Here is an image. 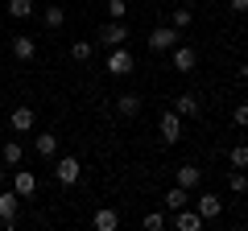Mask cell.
I'll use <instances>...</instances> for the list:
<instances>
[{
    "label": "cell",
    "instance_id": "cell-1",
    "mask_svg": "<svg viewBox=\"0 0 248 231\" xmlns=\"http://www.w3.org/2000/svg\"><path fill=\"white\" fill-rule=\"evenodd\" d=\"M54 178H58L62 186H75V182L83 178V165L75 157H54Z\"/></svg>",
    "mask_w": 248,
    "mask_h": 231
},
{
    "label": "cell",
    "instance_id": "cell-2",
    "mask_svg": "<svg viewBox=\"0 0 248 231\" xmlns=\"http://www.w3.org/2000/svg\"><path fill=\"white\" fill-rule=\"evenodd\" d=\"M17 206H21V194L17 190H0V223L4 227H17Z\"/></svg>",
    "mask_w": 248,
    "mask_h": 231
},
{
    "label": "cell",
    "instance_id": "cell-3",
    "mask_svg": "<svg viewBox=\"0 0 248 231\" xmlns=\"http://www.w3.org/2000/svg\"><path fill=\"white\" fill-rule=\"evenodd\" d=\"M161 141H166V144H178V141H182V116H178L174 112V107H170V112H161Z\"/></svg>",
    "mask_w": 248,
    "mask_h": 231
},
{
    "label": "cell",
    "instance_id": "cell-4",
    "mask_svg": "<svg viewBox=\"0 0 248 231\" xmlns=\"http://www.w3.org/2000/svg\"><path fill=\"white\" fill-rule=\"evenodd\" d=\"M99 42H104V45H124V42H128V25L108 17V25L99 29Z\"/></svg>",
    "mask_w": 248,
    "mask_h": 231
},
{
    "label": "cell",
    "instance_id": "cell-5",
    "mask_svg": "<svg viewBox=\"0 0 248 231\" xmlns=\"http://www.w3.org/2000/svg\"><path fill=\"white\" fill-rule=\"evenodd\" d=\"M195 211L203 215V223H211V219H219L223 198H219V194H199V198H195Z\"/></svg>",
    "mask_w": 248,
    "mask_h": 231
},
{
    "label": "cell",
    "instance_id": "cell-6",
    "mask_svg": "<svg viewBox=\"0 0 248 231\" xmlns=\"http://www.w3.org/2000/svg\"><path fill=\"white\" fill-rule=\"evenodd\" d=\"M108 74H133V54L112 45V54H108Z\"/></svg>",
    "mask_w": 248,
    "mask_h": 231
},
{
    "label": "cell",
    "instance_id": "cell-7",
    "mask_svg": "<svg viewBox=\"0 0 248 231\" xmlns=\"http://www.w3.org/2000/svg\"><path fill=\"white\" fill-rule=\"evenodd\" d=\"M174 42H178V29L174 25H157L149 33V50H174Z\"/></svg>",
    "mask_w": 248,
    "mask_h": 231
},
{
    "label": "cell",
    "instance_id": "cell-8",
    "mask_svg": "<svg viewBox=\"0 0 248 231\" xmlns=\"http://www.w3.org/2000/svg\"><path fill=\"white\" fill-rule=\"evenodd\" d=\"M199 66V54L190 50V45H174V71L178 74H190Z\"/></svg>",
    "mask_w": 248,
    "mask_h": 231
},
{
    "label": "cell",
    "instance_id": "cell-9",
    "mask_svg": "<svg viewBox=\"0 0 248 231\" xmlns=\"http://www.w3.org/2000/svg\"><path fill=\"white\" fill-rule=\"evenodd\" d=\"M174 227L178 231H199V227H203V215L190 211V206H182V211H174Z\"/></svg>",
    "mask_w": 248,
    "mask_h": 231
},
{
    "label": "cell",
    "instance_id": "cell-10",
    "mask_svg": "<svg viewBox=\"0 0 248 231\" xmlns=\"http://www.w3.org/2000/svg\"><path fill=\"white\" fill-rule=\"evenodd\" d=\"M33 153H37L42 161H54V157H58V136H50V132L33 136Z\"/></svg>",
    "mask_w": 248,
    "mask_h": 231
},
{
    "label": "cell",
    "instance_id": "cell-11",
    "mask_svg": "<svg viewBox=\"0 0 248 231\" xmlns=\"http://www.w3.org/2000/svg\"><path fill=\"white\" fill-rule=\"evenodd\" d=\"M9 128L13 132H29V128H33V107H13V116H9Z\"/></svg>",
    "mask_w": 248,
    "mask_h": 231
},
{
    "label": "cell",
    "instance_id": "cell-12",
    "mask_svg": "<svg viewBox=\"0 0 248 231\" xmlns=\"http://www.w3.org/2000/svg\"><path fill=\"white\" fill-rule=\"evenodd\" d=\"M182 206H190V190L174 182V186L166 190V211H182Z\"/></svg>",
    "mask_w": 248,
    "mask_h": 231
},
{
    "label": "cell",
    "instance_id": "cell-13",
    "mask_svg": "<svg viewBox=\"0 0 248 231\" xmlns=\"http://www.w3.org/2000/svg\"><path fill=\"white\" fill-rule=\"evenodd\" d=\"M13 54H17L21 62H33L37 58V42L33 37H13Z\"/></svg>",
    "mask_w": 248,
    "mask_h": 231
},
{
    "label": "cell",
    "instance_id": "cell-14",
    "mask_svg": "<svg viewBox=\"0 0 248 231\" xmlns=\"http://www.w3.org/2000/svg\"><path fill=\"white\" fill-rule=\"evenodd\" d=\"M13 190H17L21 198H29V194L37 190V178L29 173V169H17V178H13Z\"/></svg>",
    "mask_w": 248,
    "mask_h": 231
},
{
    "label": "cell",
    "instance_id": "cell-15",
    "mask_svg": "<svg viewBox=\"0 0 248 231\" xmlns=\"http://www.w3.org/2000/svg\"><path fill=\"white\" fill-rule=\"evenodd\" d=\"M91 223H95V231H116V227H120V215H116L112 206H104V211H95Z\"/></svg>",
    "mask_w": 248,
    "mask_h": 231
},
{
    "label": "cell",
    "instance_id": "cell-16",
    "mask_svg": "<svg viewBox=\"0 0 248 231\" xmlns=\"http://www.w3.org/2000/svg\"><path fill=\"white\" fill-rule=\"evenodd\" d=\"M116 112L120 116H137L141 112V95H137V91H124V95L116 99Z\"/></svg>",
    "mask_w": 248,
    "mask_h": 231
},
{
    "label": "cell",
    "instance_id": "cell-17",
    "mask_svg": "<svg viewBox=\"0 0 248 231\" xmlns=\"http://www.w3.org/2000/svg\"><path fill=\"white\" fill-rule=\"evenodd\" d=\"M199 182H203V169H199V165H182V169H178V186L195 190Z\"/></svg>",
    "mask_w": 248,
    "mask_h": 231
},
{
    "label": "cell",
    "instance_id": "cell-18",
    "mask_svg": "<svg viewBox=\"0 0 248 231\" xmlns=\"http://www.w3.org/2000/svg\"><path fill=\"white\" fill-rule=\"evenodd\" d=\"M174 112H178V116H199V95H190V91L178 95V99H174Z\"/></svg>",
    "mask_w": 248,
    "mask_h": 231
},
{
    "label": "cell",
    "instance_id": "cell-19",
    "mask_svg": "<svg viewBox=\"0 0 248 231\" xmlns=\"http://www.w3.org/2000/svg\"><path fill=\"white\" fill-rule=\"evenodd\" d=\"M21 157H25V149H21L17 141H4V149H0V161H4V165H21Z\"/></svg>",
    "mask_w": 248,
    "mask_h": 231
},
{
    "label": "cell",
    "instance_id": "cell-20",
    "mask_svg": "<svg viewBox=\"0 0 248 231\" xmlns=\"http://www.w3.org/2000/svg\"><path fill=\"white\" fill-rule=\"evenodd\" d=\"M228 190H232V194H248V173H244V169H232V173H228Z\"/></svg>",
    "mask_w": 248,
    "mask_h": 231
},
{
    "label": "cell",
    "instance_id": "cell-21",
    "mask_svg": "<svg viewBox=\"0 0 248 231\" xmlns=\"http://www.w3.org/2000/svg\"><path fill=\"white\" fill-rule=\"evenodd\" d=\"M190 21H195V13L186 9V4H178V9H174V21H170V25H174L178 33H182V29H190Z\"/></svg>",
    "mask_w": 248,
    "mask_h": 231
},
{
    "label": "cell",
    "instance_id": "cell-22",
    "mask_svg": "<svg viewBox=\"0 0 248 231\" xmlns=\"http://www.w3.org/2000/svg\"><path fill=\"white\" fill-rule=\"evenodd\" d=\"M42 17H46V29H62V25H66V13H62L58 4H50V9H46Z\"/></svg>",
    "mask_w": 248,
    "mask_h": 231
},
{
    "label": "cell",
    "instance_id": "cell-23",
    "mask_svg": "<svg viewBox=\"0 0 248 231\" xmlns=\"http://www.w3.org/2000/svg\"><path fill=\"white\" fill-rule=\"evenodd\" d=\"M228 161H232V169H248V144H232Z\"/></svg>",
    "mask_w": 248,
    "mask_h": 231
},
{
    "label": "cell",
    "instance_id": "cell-24",
    "mask_svg": "<svg viewBox=\"0 0 248 231\" xmlns=\"http://www.w3.org/2000/svg\"><path fill=\"white\" fill-rule=\"evenodd\" d=\"M29 13H33V0H9V17H17V21H25Z\"/></svg>",
    "mask_w": 248,
    "mask_h": 231
},
{
    "label": "cell",
    "instance_id": "cell-25",
    "mask_svg": "<svg viewBox=\"0 0 248 231\" xmlns=\"http://www.w3.org/2000/svg\"><path fill=\"white\" fill-rule=\"evenodd\" d=\"M71 58H75V62H87V58H91V42H75L71 45Z\"/></svg>",
    "mask_w": 248,
    "mask_h": 231
},
{
    "label": "cell",
    "instance_id": "cell-26",
    "mask_svg": "<svg viewBox=\"0 0 248 231\" xmlns=\"http://www.w3.org/2000/svg\"><path fill=\"white\" fill-rule=\"evenodd\" d=\"M124 13H128L124 0H108V17H112V21H124Z\"/></svg>",
    "mask_w": 248,
    "mask_h": 231
},
{
    "label": "cell",
    "instance_id": "cell-27",
    "mask_svg": "<svg viewBox=\"0 0 248 231\" xmlns=\"http://www.w3.org/2000/svg\"><path fill=\"white\" fill-rule=\"evenodd\" d=\"M161 227H166V215H157V211L145 215V231H161Z\"/></svg>",
    "mask_w": 248,
    "mask_h": 231
},
{
    "label": "cell",
    "instance_id": "cell-28",
    "mask_svg": "<svg viewBox=\"0 0 248 231\" xmlns=\"http://www.w3.org/2000/svg\"><path fill=\"white\" fill-rule=\"evenodd\" d=\"M232 120H236V128H248V103H236V112H232Z\"/></svg>",
    "mask_w": 248,
    "mask_h": 231
},
{
    "label": "cell",
    "instance_id": "cell-29",
    "mask_svg": "<svg viewBox=\"0 0 248 231\" xmlns=\"http://www.w3.org/2000/svg\"><path fill=\"white\" fill-rule=\"evenodd\" d=\"M228 9H236V13H248V0H228Z\"/></svg>",
    "mask_w": 248,
    "mask_h": 231
},
{
    "label": "cell",
    "instance_id": "cell-30",
    "mask_svg": "<svg viewBox=\"0 0 248 231\" xmlns=\"http://www.w3.org/2000/svg\"><path fill=\"white\" fill-rule=\"evenodd\" d=\"M240 79H244V83H248V62H244V66H240Z\"/></svg>",
    "mask_w": 248,
    "mask_h": 231
},
{
    "label": "cell",
    "instance_id": "cell-31",
    "mask_svg": "<svg viewBox=\"0 0 248 231\" xmlns=\"http://www.w3.org/2000/svg\"><path fill=\"white\" fill-rule=\"evenodd\" d=\"M4 173H9V165H4V161H0V182H4Z\"/></svg>",
    "mask_w": 248,
    "mask_h": 231
},
{
    "label": "cell",
    "instance_id": "cell-32",
    "mask_svg": "<svg viewBox=\"0 0 248 231\" xmlns=\"http://www.w3.org/2000/svg\"><path fill=\"white\" fill-rule=\"evenodd\" d=\"M178 4H195V0H178Z\"/></svg>",
    "mask_w": 248,
    "mask_h": 231
}]
</instances>
